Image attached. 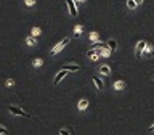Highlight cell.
<instances>
[{
	"instance_id": "1",
	"label": "cell",
	"mask_w": 154,
	"mask_h": 135,
	"mask_svg": "<svg viewBox=\"0 0 154 135\" xmlns=\"http://www.w3.org/2000/svg\"><path fill=\"white\" fill-rule=\"evenodd\" d=\"M67 43H69V37L63 39V40H61L60 43H56V45L51 48V52H50V53H51V55H56V53H60V52L63 50V48H64V47L67 45Z\"/></svg>"
},
{
	"instance_id": "2",
	"label": "cell",
	"mask_w": 154,
	"mask_h": 135,
	"mask_svg": "<svg viewBox=\"0 0 154 135\" xmlns=\"http://www.w3.org/2000/svg\"><path fill=\"white\" fill-rule=\"evenodd\" d=\"M8 111H10L11 114H14V116H21V118H29V114H27V113H24V111H23L21 108H18V106L10 105V106H8Z\"/></svg>"
},
{
	"instance_id": "3",
	"label": "cell",
	"mask_w": 154,
	"mask_h": 135,
	"mask_svg": "<svg viewBox=\"0 0 154 135\" xmlns=\"http://www.w3.org/2000/svg\"><path fill=\"white\" fill-rule=\"evenodd\" d=\"M66 3H67V10H69L71 16H77V7L74 0H66Z\"/></svg>"
},
{
	"instance_id": "4",
	"label": "cell",
	"mask_w": 154,
	"mask_h": 135,
	"mask_svg": "<svg viewBox=\"0 0 154 135\" xmlns=\"http://www.w3.org/2000/svg\"><path fill=\"white\" fill-rule=\"evenodd\" d=\"M146 45H148V43L144 42V40H140V42L137 43V50H135V55H137V58L141 56V52L146 48Z\"/></svg>"
},
{
	"instance_id": "5",
	"label": "cell",
	"mask_w": 154,
	"mask_h": 135,
	"mask_svg": "<svg viewBox=\"0 0 154 135\" xmlns=\"http://www.w3.org/2000/svg\"><path fill=\"white\" fill-rule=\"evenodd\" d=\"M66 74H67V71H66V69H61V71L56 74V77H55V84H60V82L64 79V76H66Z\"/></svg>"
},
{
	"instance_id": "6",
	"label": "cell",
	"mask_w": 154,
	"mask_h": 135,
	"mask_svg": "<svg viewBox=\"0 0 154 135\" xmlns=\"http://www.w3.org/2000/svg\"><path fill=\"white\" fill-rule=\"evenodd\" d=\"M91 80H93L95 84H96V89H98V90H103V89H104V85H103V80H101L98 76H93V77H91Z\"/></svg>"
},
{
	"instance_id": "7",
	"label": "cell",
	"mask_w": 154,
	"mask_h": 135,
	"mask_svg": "<svg viewBox=\"0 0 154 135\" xmlns=\"http://www.w3.org/2000/svg\"><path fill=\"white\" fill-rule=\"evenodd\" d=\"M63 69H66V71H79V64H74V63H67V64L63 66Z\"/></svg>"
},
{
	"instance_id": "8",
	"label": "cell",
	"mask_w": 154,
	"mask_h": 135,
	"mask_svg": "<svg viewBox=\"0 0 154 135\" xmlns=\"http://www.w3.org/2000/svg\"><path fill=\"white\" fill-rule=\"evenodd\" d=\"M26 43H27L29 47H35L37 40H35V37H34V36H27L26 37Z\"/></svg>"
},
{
	"instance_id": "9",
	"label": "cell",
	"mask_w": 154,
	"mask_h": 135,
	"mask_svg": "<svg viewBox=\"0 0 154 135\" xmlns=\"http://www.w3.org/2000/svg\"><path fill=\"white\" fill-rule=\"evenodd\" d=\"M143 53H144V56L151 58V56L154 55V50H152V47H151V45H146V48L143 50Z\"/></svg>"
},
{
	"instance_id": "10",
	"label": "cell",
	"mask_w": 154,
	"mask_h": 135,
	"mask_svg": "<svg viewBox=\"0 0 154 135\" xmlns=\"http://www.w3.org/2000/svg\"><path fill=\"white\" fill-rule=\"evenodd\" d=\"M106 45L109 47V50H111V52H114L116 48H117V42H116L114 39H109V40H108V43H106Z\"/></svg>"
},
{
	"instance_id": "11",
	"label": "cell",
	"mask_w": 154,
	"mask_h": 135,
	"mask_svg": "<svg viewBox=\"0 0 154 135\" xmlns=\"http://www.w3.org/2000/svg\"><path fill=\"white\" fill-rule=\"evenodd\" d=\"M103 47H106V43H104V42H100V40L91 42V48H95V50H98V48H103Z\"/></svg>"
},
{
	"instance_id": "12",
	"label": "cell",
	"mask_w": 154,
	"mask_h": 135,
	"mask_svg": "<svg viewBox=\"0 0 154 135\" xmlns=\"http://www.w3.org/2000/svg\"><path fill=\"white\" fill-rule=\"evenodd\" d=\"M100 72H101V74H104V76H108V74H111V68L109 66H100V69H98Z\"/></svg>"
},
{
	"instance_id": "13",
	"label": "cell",
	"mask_w": 154,
	"mask_h": 135,
	"mask_svg": "<svg viewBox=\"0 0 154 135\" xmlns=\"http://www.w3.org/2000/svg\"><path fill=\"white\" fill-rule=\"evenodd\" d=\"M87 108H88V100H80L79 101V109L80 111H85Z\"/></svg>"
},
{
	"instance_id": "14",
	"label": "cell",
	"mask_w": 154,
	"mask_h": 135,
	"mask_svg": "<svg viewBox=\"0 0 154 135\" xmlns=\"http://www.w3.org/2000/svg\"><path fill=\"white\" fill-rule=\"evenodd\" d=\"M100 55H101V56H109V55H111V50H109V47L106 45V47H103V48H101V50H100Z\"/></svg>"
},
{
	"instance_id": "15",
	"label": "cell",
	"mask_w": 154,
	"mask_h": 135,
	"mask_svg": "<svg viewBox=\"0 0 154 135\" xmlns=\"http://www.w3.org/2000/svg\"><path fill=\"white\" fill-rule=\"evenodd\" d=\"M124 87H125V82H122V80H116L114 82V89L116 90H122Z\"/></svg>"
},
{
	"instance_id": "16",
	"label": "cell",
	"mask_w": 154,
	"mask_h": 135,
	"mask_svg": "<svg viewBox=\"0 0 154 135\" xmlns=\"http://www.w3.org/2000/svg\"><path fill=\"white\" fill-rule=\"evenodd\" d=\"M40 34H42L40 27H32V31H31V36H34V37H38Z\"/></svg>"
},
{
	"instance_id": "17",
	"label": "cell",
	"mask_w": 154,
	"mask_h": 135,
	"mask_svg": "<svg viewBox=\"0 0 154 135\" xmlns=\"http://www.w3.org/2000/svg\"><path fill=\"white\" fill-rule=\"evenodd\" d=\"M137 7H138V5L135 3V0H127V8H130V10H137Z\"/></svg>"
},
{
	"instance_id": "18",
	"label": "cell",
	"mask_w": 154,
	"mask_h": 135,
	"mask_svg": "<svg viewBox=\"0 0 154 135\" xmlns=\"http://www.w3.org/2000/svg\"><path fill=\"white\" fill-rule=\"evenodd\" d=\"M24 5H26L27 8H32L34 5H35V0H24Z\"/></svg>"
},
{
	"instance_id": "19",
	"label": "cell",
	"mask_w": 154,
	"mask_h": 135,
	"mask_svg": "<svg viewBox=\"0 0 154 135\" xmlns=\"http://www.w3.org/2000/svg\"><path fill=\"white\" fill-rule=\"evenodd\" d=\"M80 32H82V27H80V26H75V27H74V37H79Z\"/></svg>"
},
{
	"instance_id": "20",
	"label": "cell",
	"mask_w": 154,
	"mask_h": 135,
	"mask_svg": "<svg viewBox=\"0 0 154 135\" xmlns=\"http://www.w3.org/2000/svg\"><path fill=\"white\" fill-rule=\"evenodd\" d=\"M32 63H34V66H42V64H43V60H40V58H35Z\"/></svg>"
},
{
	"instance_id": "21",
	"label": "cell",
	"mask_w": 154,
	"mask_h": 135,
	"mask_svg": "<svg viewBox=\"0 0 154 135\" xmlns=\"http://www.w3.org/2000/svg\"><path fill=\"white\" fill-rule=\"evenodd\" d=\"M90 40H91V42L98 40V34H96V32H90Z\"/></svg>"
},
{
	"instance_id": "22",
	"label": "cell",
	"mask_w": 154,
	"mask_h": 135,
	"mask_svg": "<svg viewBox=\"0 0 154 135\" xmlns=\"http://www.w3.org/2000/svg\"><path fill=\"white\" fill-rule=\"evenodd\" d=\"M13 84H14L13 79H8L7 82H5V87H8V89H10V87H13Z\"/></svg>"
},
{
	"instance_id": "23",
	"label": "cell",
	"mask_w": 154,
	"mask_h": 135,
	"mask_svg": "<svg viewBox=\"0 0 154 135\" xmlns=\"http://www.w3.org/2000/svg\"><path fill=\"white\" fill-rule=\"evenodd\" d=\"M60 135H71V132H69V130H66V129H61L60 130Z\"/></svg>"
},
{
	"instance_id": "24",
	"label": "cell",
	"mask_w": 154,
	"mask_h": 135,
	"mask_svg": "<svg viewBox=\"0 0 154 135\" xmlns=\"http://www.w3.org/2000/svg\"><path fill=\"white\" fill-rule=\"evenodd\" d=\"M5 133H8V130L5 129V127H2V125H0V135H5Z\"/></svg>"
},
{
	"instance_id": "25",
	"label": "cell",
	"mask_w": 154,
	"mask_h": 135,
	"mask_svg": "<svg viewBox=\"0 0 154 135\" xmlns=\"http://www.w3.org/2000/svg\"><path fill=\"white\" fill-rule=\"evenodd\" d=\"M135 3H137V5H141V3H143V0H135Z\"/></svg>"
},
{
	"instance_id": "26",
	"label": "cell",
	"mask_w": 154,
	"mask_h": 135,
	"mask_svg": "<svg viewBox=\"0 0 154 135\" xmlns=\"http://www.w3.org/2000/svg\"><path fill=\"white\" fill-rule=\"evenodd\" d=\"M74 2H77V3H79V2H87V0H74Z\"/></svg>"
},
{
	"instance_id": "27",
	"label": "cell",
	"mask_w": 154,
	"mask_h": 135,
	"mask_svg": "<svg viewBox=\"0 0 154 135\" xmlns=\"http://www.w3.org/2000/svg\"><path fill=\"white\" fill-rule=\"evenodd\" d=\"M149 130H151V132H154V125H151V127H149Z\"/></svg>"
}]
</instances>
